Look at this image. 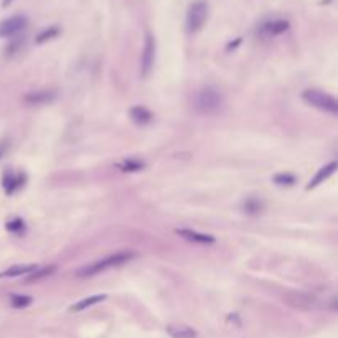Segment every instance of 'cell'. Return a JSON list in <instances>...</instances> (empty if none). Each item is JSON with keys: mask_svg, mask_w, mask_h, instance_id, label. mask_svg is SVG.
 Segmentation results:
<instances>
[{"mask_svg": "<svg viewBox=\"0 0 338 338\" xmlns=\"http://www.w3.org/2000/svg\"><path fill=\"white\" fill-rule=\"evenodd\" d=\"M55 272V265H50V268H41V269H35L32 272V276L28 277V280H38V279H43L50 274H53Z\"/></svg>", "mask_w": 338, "mask_h": 338, "instance_id": "cell-18", "label": "cell"}, {"mask_svg": "<svg viewBox=\"0 0 338 338\" xmlns=\"http://www.w3.org/2000/svg\"><path fill=\"white\" fill-rule=\"evenodd\" d=\"M155 63V38L150 33L146 35V41H143L142 50V60H140V71L142 76H149L150 71L154 68Z\"/></svg>", "mask_w": 338, "mask_h": 338, "instance_id": "cell-6", "label": "cell"}, {"mask_svg": "<svg viewBox=\"0 0 338 338\" xmlns=\"http://www.w3.org/2000/svg\"><path fill=\"white\" fill-rule=\"evenodd\" d=\"M10 302H12V307H15V308H25V307H28L33 302V299L32 297H28V296H12L10 297Z\"/></svg>", "mask_w": 338, "mask_h": 338, "instance_id": "cell-17", "label": "cell"}, {"mask_svg": "<svg viewBox=\"0 0 338 338\" xmlns=\"http://www.w3.org/2000/svg\"><path fill=\"white\" fill-rule=\"evenodd\" d=\"M35 269H37V265H12V268H9L7 271L0 272V279L2 277H18V276H27L30 274V272H33Z\"/></svg>", "mask_w": 338, "mask_h": 338, "instance_id": "cell-13", "label": "cell"}, {"mask_svg": "<svg viewBox=\"0 0 338 338\" xmlns=\"http://www.w3.org/2000/svg\"><path fill=\"white\" fill-rule=\"evenodd\" d=\"M335 170H336V162H330L328 165H325V167H322V168L317 172V175H315V177L310 180V183L307 185V188H308V190L315 188V186L320 185L322 182H325L328 177H332V175L335 174Z\"/></svg>", "mask_w": 338, "mask_h": 338, "instance_id": "cell-8", "label": "cell"}, {"mask_svg": "<svg viewBox=\"0 0 338 338\" xmlns=\"http://www.w3.org/2000/svg\"><path fill=\"white\" fill-rule=\"evenodd\" d=\"M262 201L257 200V198H249L246 200V203H244V211L249 213V214H259L262 211Z\"/></svg>", "mask_w": 338, "mask_h": 338, "instance_id": "cell-16", "label": "cell"}, {"mask_svg": "<svg viewBox=\"0 0 338 338\" xmlns=\"http://www.w3.org/2000/svg\"><path fill=\"white\" fill-rule=\"evenodd\" d=\"M106 297H107L106 294H98V296L86 297V299H83V300L76 302V304L71 305V307H69V310H71V312H81V310H84V308H88V307H91V305L99 304V302L106 300Z\"/></svg>", "mask_w": 338, "mask_h": 338, "instance_id": "cell-11", "label": "cell"}, {"mask_svg": "<svg viewBox=\"0 0 338 338\" xmlns=\"http://www.w3.org/2000/svg\"><path fill=\"white\" fill-rule=\"evenodd\" d=\"M28 25V18L25 15H13L0 21V38L15 37L20 32H23Z\"/></svg>", "mask_w": 338, "mask_h": 338, "instance_id": "cell-5", "label": "cell"}, {"mask_svg": "<svg viewBox=\"0 0 338 338\" xmlns=\"http://www.w3.org/2000/svg\"><path fill=\"white\" fill-rule=\"evenodd\" d=\"M55 98H56L55 91H33L25 96V101L30 104H46L52 103Z\"/></svg>", "mask_w": 338, "mask_h": 338, "instance_id": "cell-10", "label": "cell"}, {"mask_svg": "<svg viewBox=\"0 0 338 338\" xmlns=\"http://www.w3.org/2000/svg\"><path fill=\"white\" fill-rule=\"evenodd\" d=\"M131 117H132L134 122L143 126V124H149L154 116H152V112H150L149 109H146L143 106H135L131 109Z\"/></svg>", "mask_w": 338, "mask_h": 338, "instance_id": "cell-12", "label": "cell"}, {"mask_svg": "<svg viewBox=\"0 0 338 338\" xmlns=\"http://www.w3.org/2000/svg\"><path fill=\"white\" fill-rule=\"evenodd\" d=\"M177 234H180L182 238L188 239V241H195V243H213L214 238L213 236H208V234H201L197 231H191V229H177Z\"/></svg>", "mask_w": 338, "mask_h": 338, "instance_id": "cell-14", "label": "cell"}, {"mask_svg": "<svg viewBox=\"0 0 338 338\" xmlns=\"http://www.w3.org/2000/svg\"><path fill=\"white\" fill-rule=\"evenodd\" d=\"M287 28H289V21L274 20V21H268V23H264L262 28H261V32L264 35H268V37H276V35L287 32Z\"/></svg>", "mask_w": 338, "mask_h": 338, "instance_id": "cell-9", "label": "cell"}, {"mask_svg": "<svg viewBox=\"0 0 338 338\" xmlns=\"http://www.w3.org/2000/svg\"><path fill=\"white\" fill-rule=\"evenodd\" d=\"M135 257V253L132 251H122V253H116L106 259H101V261H94L91 264H86L83 265L81 269L76 271V276L78 277H92L99 274V272H103L106 269H111V268H117V265H122L129 262L131 259Z\"/></svg>", "mask_w": 338, "mask_h": 338, "instance_id": "cell-1", "label": "cell"}, {"mask_svg": "<svg viewBox=\"0 0 338 338\" xmlns=\"http://www.w3.org/2000/svg\"><path fill=\"white\" fill-rule=\"evenodd\" d=\"M20 228H23V221H20V220L7 223V229H10V231H17V229H20Z\"/></svg>", "mask_w": 338, "mask_h": 338, "instance_id": "cell-22", "label": "cell"}, {"mask_svg": "<svg viewBox=\"0 0 338 338\" xmlns=\"http://www.w3.org/2000/svg\"><path fill=\"white\" fill-rule=\"evenodd\" d=\"M23 175H13V174H5V190L7 193H13L17 188L23 185Z\"/></svg>", "mask_w": 338, "mask_h": 338, "instance_id": "cell-15", "label": "cell"}, {"mask_svg": "<svg viewBox=\"0 0 338 338\" xmlns=\"http://www.w3.org/2000/svg\"><path fill=\"white\" fill-rule=\"evenodd\" d=\"M274 182H276L277 185H282V186H285V185L291 186V185L296 183V177L291 175V174H280V175H276Z\"/></svg>", "mask_w": 338, "mask_h": 338, "instance_id": "cell-19", "label": "cell"}, {"mask_svg": "<svg viewBox=\"0 0 338 338\" xmlns=\"http://www.w3.org/2000/svg\"><path fill=\"white\" fill-rule=\"evenodd\" d=\"M208 4L205 0H195L186 12V30L190 33H197L205 27L208 20Z\"/></svg>", "mask_w": 338, "mask_h": 338, "instance_id": "cell-3", "label": "cell"}, {"mask_svg": "<svg viewBox=\"0 0 338 338\" xmlns=\"http://www.w3.org/2000/svg\"><path fill=\"white\" fill-rule=\"evenodd\" d=\"M167 333L172 338H197V332L183 323H172L167 327Z\"/></svg>", "mask_w": 338, "mask_h": 338, "instance_id": "cell-7", "label": "cell"}, {"mask_svg": "<svg viewBox=\"0 0 338 338\" xmlns=\"http://www.w3.org/2000/svg\"><path fill=\"white\" fill-rule=\"evenodd\" d=\"M12 2H13V0H2V7H9Z\"/></svg>", "mask_w": 338, "mask_h": 338, "instance_id": "cell-23", "label": "cell"}, {"mask_svg": "<svg viewBox=\"0 0 338 338\" xmlns=\"http://www.w3.org/2000/svg\"><path fill=\"white\" fill-rule=\"evenodd\" d=\"M143 167L142 162H137V160H127L124 165H122V168H124V172H137Z\"/></svg>", "mask_w": 338, "mask_h": 338, "instance_id": "cell-21", "label": "cell"}, {"mask_svg": "<svg viewBox=\"0 0 338 338\" xmlns=\"http://www.w3.org/2000/svg\"><path fill=\"white\" fill-rule=\"evenodd\" d=\"M223 106V96L214 88H203L197 96V109L203 114H213Z\"/></svg>", "mask_w": 338, "mask_h": 338, "instance_id": "cell-4", "label": "cell"}, {"mask_svg": "<svg viewBox=\"0 0 338 338\" xmlns=\"http://www.w3.org/2000/svg\"><path fill=\"white\" fill-rule=\"evenodd\" d=\"M302 99H304L307 104L317 107V109H320L323 112L333 114V116H336V114H338V103H336V99L333 96L325 94V92L319 91V89H307V91H304Z\"/></svg>", "mask_w": 338, "mask_h": 338, "instance_id": "cell-2", "label": "cell"}, {"mask_svg": "<svg viewBox=\"0 0 338 338\" xmlns=\"http://www.w3.org/2000/svg\"><path fill=\"white\" fill-rule=\"evenodd\" d=\"M56 35H58V28L53 27V28H50V30H45L43 33H40L38 37H37V43H43V41H46L50 38L56 37Z\"/></svg>", "mask_w": 338, "mask_h": 338, "instance_id": "cell-20", "label": "cell"}]
</instances>
